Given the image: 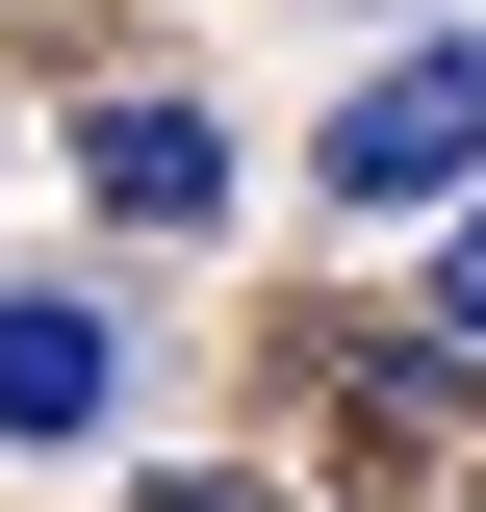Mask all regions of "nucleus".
I'll list each match as a JSON object with an SVG mask.
<instances>
[{"label": "nucleus", "instance_id": "obj_1", "mask_svg": "<svg viewBox=\"0 0 486 512\" xmlns=\"http://www.w3.org/2000/svg\"><path fill=\"white\" fill-rule=\"evenodd\" d=\"M307 180L359 205V231H384V205H461V180H486V26H435V52H384L359 103L307 128Z\"/></svg>", "mask_w": 486, "mask_h": 512}, {"label": "nucleus", "instance_id": "obj_2", "mask_svg": "<svg viewBox=\"0 0 486 512\" xmlns=\"http://www.w3.org/2000/svg\"><path fill=\"white\" fill-rule=\"evenodd\" d=\"M77 180H103L128 231H231V128L154 77V103H103V128H77Z\"/></svg>", "mask_w": 486, "mask_h": 512}, {"label": "nucleus", "instance_id": "obj_3", "mask_svg": "<svg viewBox=\"0 0 486 512\" xmlns=\"http://www.w3.org/2000/svg\"><path fill=\"white\" fill-rule=\"evenodd\" d=\"M103 410H128V333L77 282H0V436H103Z\"/></svg>", "mask_w": 486, "mask_h": 512}, {"label": "nucleus", "instance_id": "obj_4", "mask_svg": "<svg viewBox=\"0 0 486 512\" xmlns=\"http://www.w3.org/2000/svg\"><path fill=\"white\" fill-rule=\"evenodd\" d=\"M435 333H461V359H486V205H461V231H435Z\"/></svg>", "mask_w": 486, "mask_h": 512}]
</instances>
